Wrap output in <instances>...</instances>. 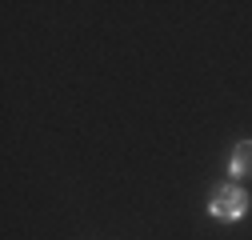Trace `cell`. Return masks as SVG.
<instances>
[{
  "instance_id": "6da1fadb",
  "label": "cell",
  "mask_w": 252,
  "mask_h": 240,
  "mask_svg": "<svg viewBox=\"0 0 252 240\" xmlns=\"http://www.w3.org/2000/svg\"><path fill=\"white\" fill-rule=\"evenodd\" d=\"M248 192L240 188V184H216L212 192H208V212L216 216V220H240V216H248Z\"/></svg>"
},
{
  "instance_id": "7a4b0ae2",
  "label": "cell",
  "mask_w": 252,
  "mask_h": 240,
  "mask_svg": "<svg viewBox=\"0 0 252 240\" xmlns=\"http://www.w3.org/2000/svg\"><path fill=\"white\" fill-rule=\"evenodd\" d=\"M228 176H232V184L244 176H252V140H240L232 148V160H228Z\"/></svg>"
}]
</instances>
